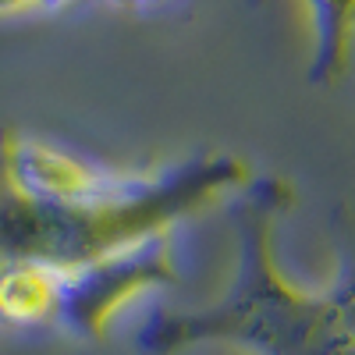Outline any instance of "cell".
<instances>
[{
	"mask_svg": "<svg viewBox=\"0 0 355 355\" xmlns=\"http://www.w3.org/2000/svg\"><path fill=\"white\" fill-rule=\"evenodd\" d=\"M178 281L174 263V239L153 234L132 249H121L107 259H96L78 270H64L61 284V313L57 327H64L75 338L100 341L107 338L110 320L121 313L135 295L157 291Z\"/></svg>",
	"mask_w": 355,
	"mask_h": 355,
	"instance_id": "cell-3",
	"label": "cell"
},
{
	"mask_svg": "<svg viewBox=\"0 0 355 355\" xmlns=\"http://www.w3.org/2000/svg\"><path fill=\"white\" fill-rule=\"evenodd\" d=\"M295 206L288 178H252L231 206L239 234L234 281L217 306L157 309L139 334L150 355H174L192 345H239L252 355H355V242L331 291L291 284L274 256V227Z\"/></svg>",
	"mask_w": 355,
	"mask_h": 355,
	"instance_id": "cell-1",
	"label": "cell"
},
{
	"mask_svg": "<svg viewBox=\"0 0 355 355\" xmlns=\"http://www.w3.org/2000/svg\"><path fill=\"white\" fill-rule=\"evenodd\" d=\"M4 139V167L8 178L28 196L50 202H75V206H107L132 199L150 185L153 171H110L100 164H89L75 153H64L57 146L21 135L15 128L0 125Z\"/></svg>",
	"mask_w": 355,
	"mask_h": 355,
	"instance_id": "cell-4",
	"label": "cell"
},
{
	"mask_svg": "<svg viewBox=\"0 0 355 355\" xmlns=\"http://www.w3.org/2000/svg\"><path fill=\"white\" fill-rule=\"evenodd\" d=\"M61 4H68V0H43V8H61Z\"/></svg>",
	"mask_w": 355,
	"mask_h": 355,
	"instance_id": "cell-8",
	"label": "cell"
},
{
	"mask_svg": "<svg viewBox=\"0 0 355 355\" xmlns=\"http://www.w3.org/2000/svg\"><path fill=\"white\" fill-rule=\"evenodd\" d=\"M40 8V0H0V15H11V11H33Z\"/></svg>",
	"mask_w": 355,
	"mask_h": 355,
	"instance_id": "cell-7",
	"label": "cell"
},
{
	"mask_svg": "<svg viewBox=\"0 0 355 355\" xmlns=\"http://www.w3.org/2000/svg\"><path fill=\"white\" fill-rule=\"evenodd\" d=\"M313 18V82L345 78L355 50V0H309Z\"/></svg>",
	"mask_w": 355,
	"mask_h": 355,
	"instance_id": "cell-6",
	"label": "cell"
},
{
	"mask_svg": "<svg viewBox=\"0 0 355 355\" xmlns=\"http://www.w3.org/2000/svg\"><path fill=\"white\" fill-rule=\"evenodd\" d=\"M121 4H157V0H121Z\"/></svg>",
	"mask_w": 355,
	"mask_h": 355,
	"instance_id": "cell-9",
	"label": "cell"
},
{
	"mask_svg": "<svg viewBox=\"0 0 355 355\" xmlns=\"http://www.w3.org/2000/svg\"><path fill=\"white\" fill-rule=\"evenodd\" d=\"M64 270L43 263H8L0 266V327H57L61 313Z\"/></svg>",
	"mask_w": 355,
	"mask_h": 355,
	"instance_id": "cell-5",
	"label": "cell"
},
{
	"mask_svg": "<svg viewBox=\"0 0 355 355\" xmlns=\"http://www.w3.org/2000/svg\"><path fill=\"white\" fill-rule=\"evenodd\" d=\"M252 174L231 153H199L167 171H153L150 185L132 199L107 206L50 202L21 192L4 167L0 139V266L43 263L78 270L153 234H167L178 220L196 217L231 189H245Z\"/></svg>",
	"mask_w": 355,
	"mask_h": 355,
	"instance_id": "cell-2",
	"label": "cell"
}]
</instances>
